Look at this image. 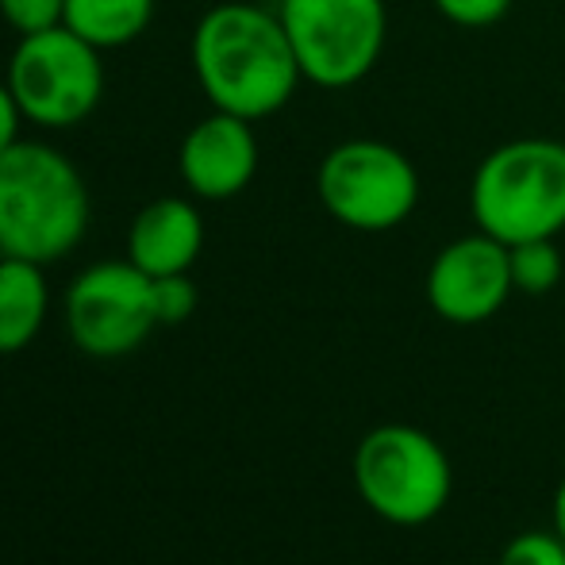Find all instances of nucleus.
<instances>
[{"label": "nucleus", "mask_w": 565, "mask_h": 565, "mask_svg": "<svg viewBox=\"0 0 565 565\" xmlns=\"http://www.w3.org/2000/svg\"><path fill=\"white\" fill-rule=\"evenodd\" d=\"M196 85L212 108L243 116L250 124L281 113L305 82L285 23L262 4H216L193 31Z\"/></svg>", "instance_id": "obj_1"}, {"label": "nucleus", "mask_w": 565, "mask_h": 565, "mask_svg": "<svg viewBox=\"0 0 565 565\" xmlns=\"http://www.w3.org/2000/svg\"><path fill=\"white\" fill-rule=\"evenodd\" d=\"M89 227V189L58 147L20 139L0 154V254L58 262Z\"/></svg>", "instance_id": "obj_2"}, {"label": "nucleus", "mask_w": 565, "mask_h": 565, "mask_svg": "<svg viewBox=\"0 0 565 565\" xmlns=\"http://www.w3.org/2000/svg\"><path fill=\"white\" fill-rule=\"evenodd\" d=\"M469 212L477 231L504 246L558 238L565 231V142L512 139L492 147L473 170Z\"/></svg>", "instance_id": "obj_3"}, {"label": "nucleus", "mask_w": 565, "mask_h": 565, "mask_svg": "<svg viewBox=\"0 0 565 565\" xmlns=\"http://www.w3.org/2000/svg\"><path fill=\"white\" fill-rule=\"evenodd\" d=\"M354 484L362 504L393 527H424L450 504L454 469L439 439L408 424H381L358 443Z\"/></svg>", "instance_id": "obj_4"}, {"label": "nucleus", "mask_w": 565, "mask_h": 565, "mask_svg": "<svg viewBox=\"0 0 565 565\" xmlns=\"http://www.w3.org/2000/svg\"><path fill=\"white\" fill-rule=\"evenodd\" d=\"M93 43L62 28L20 35L8 58V89L28 124L66 131L97 113L105 97V62Z\"/></svg>", "instance_id": "obj_5"}, {"label": "nucleus", "mask_w": 565, "mask_h": 565, "mask_svg": "<svg viewBox=\"0 0 565 565\" xmlns=\"http://www.w3.org/2000/svg\"><path fill=\"white\" fill-rule=\"evenodd\" d=\"M316 196L335 224L381 235L412 220L419 204V173L393 142L347 139L323 154Z\"/></svg>", "instance_id": "obj_6"}, {"label": "nucleus", "mask_w": 565, "mask_h": 565, "mask_svg": "<svg viewBox=\"0 0 565 565\" xmlns=\"http://www.w3.org/2000/svg\"><path fill=\"white\" fill-rule=\"evenodd\" d=\"M277 15L305 82L320 89H350L385 54V0H281Z\"/></svg>", "instance_id": "obj_7"}, {"label": "nucleus", "mask_w": 565, "mask_h": 565, "mask_svg": "<svg viewBox=\"0 0 565 565\" xmlns=\"http://www.w3.org/2000/svg\"><path fill=\"white\" fill-rule=\"evenodd\" d=\"M158 328L150 277L124 262H97L82 269L66 292V331L89 358H124Z\"/></svg>", "instance_id": "obj_8"}, {"label": "nucleus", "mask_w": 565, "mask_h": 565, "mask_svg": "<svg viewBox=\"0 0 565 565\" xmlns=\"http://www.w3.org/2000/svg\"><path fill=\"white\" fill-rule=\"evenodd\" d=\"M424 292L431 312L447 323L473 328L492 320L515 292L508 246L484 231L454 238L427 266Z\"/></svg>", "instance_id": "obj_9"}, {"label": "nucleus", "mask_w": 565, "mask_h": 565, "mask_svg": "<svg viewBox=\"0 0 565 565\" xmlns=\"http://www.w3.org/2000/svg\"><path fill=\"white\" fill-rule=\"evenodd\" d=\"M178 170L196 201H231L258 173V135L243 116L212 108L185 131Z\"/></svg>", "instance_id": "obj_10"}, {"label": "nucleus", "mask_w": 565, "mask_h": 565, "mask_svg": "<svg viewBox=\"0 0 565 565\" xmlns=\"http://www.w3.org/2000/svg\"><path fill=\"white\" fill-rule=\"evenodd\" d=\"M204 250V216L185 196H158L127 227V258L147 277L189 274Z\"/></svg>", "instance_id": "obj_11"}, {"label": "nucleus", "mask_w": 565, "mask_h": 565, "mask_svg": "<svg viewBox=\"0 0 565 565\" xmlns=\"http://www.w3.org/2000/svg\"><path fill=\"white\" fill-rule=\"evenodd\" d=\"M51 289L39 262L0 254V354H20L46 323Z\"/></svg>", "instance_id": "obj_12"}, {"label": "nucleus", "mask_w": 565, "mask_h": 565, "mask_svg": "<svg viewBox=\"0 0 565 565\" xmlns=\"http://www.w3.org/2000/svg\"><path fill=\"white\" fill-rule=\"evenodd\" d=\"M154 0H66V28L97 51H119L147 35Z\"/></svg>", "instance_id": "obj_13"}, {"label": "nucleus", "mask_w": 565, "mask_h": 565, "mask_svg": "<svg viewBox=\"0 0 565 565\" xmlns=\"http://www.w3.org/2000/svg\"><path fill=\"white\" fill-rule=\"evenodd\" d=\"M508 262H512L515 292H527V297H546L562 281V269H565L562 250L554 238H531V243L508 246Z\"/></svg>", "instance_id": "obj_14"}, {"label": "nucleus", "mask_w": 565, "mask_h": 565, "mask_svg": "<svg viewBox=\"0 0 565 565\" xmlns=\"http://www.w3.org/2000/svg\"><path fill=\"white\" fill-rule=\"evenodd\" d=\"M150 292H154L158 328H178L196 312V285L189 281V274L150 277Z\"/></svg>", "instance_id": "obj_15"}, {"label": "nucleus", "mask_w": 565, "mask_h": 565, "mask_svg": "<svg viewBox=\"0 0 565 565\" xmlns=\"http://www.w3.org/2000/svg\"><path fill=\"white\" fill-rule=\"evenodd\" d=\"M0 15L15 35H39V31L62 28L66 0H0Z\"/></svg>", "instance_id": "obj_16"}, {"label": "nucleus", "mask_w": 565, "mask_h": 565, "mask_svg": "<svg viewBox=\"0 0 565 565\" xmlns=\"http://www.w3.org/2000/svg\"><path fill=\"white\" fill-rule=\"evenodd\" d=\"M497 565H565V539L558 531H523L500 551Z\"/></svg>", "instance_id": "obj_17"}, {"label": "nucleus", "mask_w": 565, "mask_h": 565, "mask_svg": "<svg viewBox=\"0 0 565 565\" xmlns=\"http://www.w3.org/2000/svg\"><path fill=\"white\" fill-rule=\"evenodd\" d=\"M431 4L443 20L458 23V28H492L508 15L512 0H431Z\"/></svg>", "instance_id": "obj_18"}, {"label": "nucleus", "mask_w": 565, "mask_h": 565, "mask_svg": "<svg viewBox=\"0 0 565 565\" xmlns=\"http://www.w3.org/2000/svg\"><path fill=\"white\" fill-rule=\"evenodd\" d=\"M20 127H23V113H20V105H15L8 82L0 77V154H4L12 142H20Z\"/></svg>", "instance_id": "obj_19"}, {"label": "nucleus", "mask_w": 565, "mask_h": 565, "mask_svg": "<svg viewBox=\"0 0 565 565\" xmlns=\"http://www.w3.org/2000/svg\"><path fill=\"white\" fill-rule=\"evenodd\" d=\"M554 531L565 539V473L558 481V492H554Z\"/></svg>", "instance_id": "obj_20"}]
</instances>
